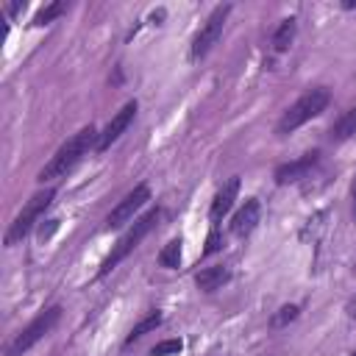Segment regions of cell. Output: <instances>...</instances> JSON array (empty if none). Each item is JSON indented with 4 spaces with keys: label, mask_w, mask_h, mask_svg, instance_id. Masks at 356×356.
<instances>
[{
    "label": "cell",
    "mask_w": 356,
    "mask_h": 356,
    "mask_svg": "<svg viewBox=\"0 0 356 356\" xmlns=\"http://www.w3.org/2000/svg\"><path fill=\"white\" fill-rule=\"evenodd\" d=\"M259 217H261V203H259L256 197H248V200L239 206V211L234 214V220H231L234 236H248V234L259 225Z\"/></svg>",
    "instance_id": "cell-11"
},
{
    "label": "cell",
    "mask_w": 356,
    "mask_h": 356,
    "mask_svg": "<svg viewBox=\"0 0 356 356\" xmlns=\"http://www.w3.org/2000/svg\"><path fill=\"white\" fill-rule=\"evenodd\" d=\"M295 31H298V19H295V17L281 19L278 28H275V33H273V50H275V53H284V50L292 44Z\"/></svg>",
    "instance_id": "cell-14"
},
{
    "label": "cell",
    "mask_w": 356,
    "mask_h": 356,
    "mask_svg": "<svg viewBox=\"0 0 356 356\" xmlns=\"http://www.w3.org/2000/svg\"><path fill=\"white\" fill-rule=\"evenodd\" d=\"M228 281H231V270L225 264H211V267H203L200 273H195V284L200 292H217Z\"/></svg>",
    "instance_id": "cell-12"
},
{
    "label": "cell",
    "mask_w": 356,
    "mask_h": 356,
    "mask_svg": "<svg viewBox=\"0 0 356 356\" xmlns=\"http://www.w3.org/2000/svg\"><path fill=\"white\" fill-rule=\"evenodd\" d=\"M353 134H356V106L348 108V111H342L339 120L331 125V139H334V142H345V139H350Z\"/></svg>",
    "instance_id": "cell-15"
},
{
    "label": "cell",
    "mask_w": 356,
    "mask_h": 356,
    "mask_svg": "<svg viewBox=\"0 0 356 356\" xmlns=\"http://www.w3.org/2000/svg\"><path fill=\"white\" fill-rule=\"evenodd\" d=\"M53 197H56V189L53 186H47V189H42V192H36L28 203H25V209L14 217V222L8 225V231H6V245L11 248V245H17V242H22L28 234H31V228L42 220V214L50 209V203H53Z\"/></svg>",
    "instance_id": "cell-4"
},
{
    "label": "cell",
    "mask_w": 356,
    "mask_h": 356,
    "mask_svg": "<svg viewBox=\"0 0 356 356\" xmlns=\"http://www.w3.org/2000/svg\"><path fill=\"white\" fill-rule=\"evenodd\" d=\"M328 103H331V92L323 89V86L303 92V95L281 114V120H278V125H275V134H278V136H286V134L298 131V128L306 125L309 120L320 117V114L328 108Z\"/></svg>",
    "instance_id": "cell-3"
},
{
    "label": "cell",
    "mask_w": 356,
    "mask_h": 356,
    "mask_svg": "<svg viewBox=\"0 0 356 356\" xmlns=\"http://www.w3.org/2000/svg\"><path fill=\"white\" fill-rule=\"evenodd\" d=\"M350 356H356V350H353V353H350Z\"/></svg>",
    "instance_id": "cell-25"
},
{
    "label": "cell",
    "mask_w": 356,
    "mask_h": 356,
    "mask_svg": "<svg viewBox=\"0 0 356 356\" xmlns=\"http://www.w3.org/2000/svg\"><path fill=\"white\" fill-rule=\"evenodd\" d=\"M350 314H353V317H356V309H353V312H350Z\"/></svg>",
    "instance_id": "cell-24"
},
{
    "label": "cell",
    "mask_w": 356,
    "mask_h": 356,
    "mask_svg": "<svg viewBox=\"0 0 356 356\" xmlns=\"http://www.w3.org/2000/svg\"><path fill=\"white\" fill-rule=\"evenodd\" d=\"M159 325H161V312H159V309H150V312H147V314H145V317L131 328V334L125 337V348H128V345H134L136 339H142L145 334L156 331Z\"/></svg>",
    "instance_id": "cell-13"
},
{
    "label": "cell",
    "mask_w": 356,
    "mask_h": 356,
    "mask_svg": "<svg viewBox=\"0 0 356 356\" xmlns=\"http://www.w3.org/2000/svg\"><path fill=\"white\" fill-rule=\"evenodd\" d=\"M150 200V186L147 184H136L111 211H108V217H106V231H111V228H122V225H128V222H134V217H136V211L145 206Z\"/></svg>",
    "instance_id": "cell-7"
},
{
    "label": "cell",
    "mask_w": 356,
    "mask_h": 356,
    "mask_svg": "<svg viewBox=\"0 0 356 356\" xmlns=\"http://www.w3.org/2000/svg\"><path fill=\"white\" fill-rule=\"evenodd\" d=\"M350 195H353V197H356V181H353V186H350Z\"/></svg>",
    "instance_id": "cell-22"
},
{
    "label": "cell",
    "mask_w": 356,
    "mask_h": 356,
    "mask_svg": "<svg viewBox=\"0 0 356 356\" xmlns=\"http://www.w3.org/2000/svg\"><path fill=\"white\" fill-rule=\"evenodd\" d=\"M228 14H231V6H228V3H222V6H217V8L206 17V22L200 25V31L192 36V47H189V58H192V61H200V58H203V56H206L217 42H220Z\"/></svg>",
    "instance_id": "cell-6"
},
{
    "label": "cell",
    "mask_w": 356,
    "mask_h": 356,
    "mask_svg": "<svg viewBox=\"0 0 356 356\" xmlns=\"http://www.w3.org/2000/svg\"><path fill=\"white\" fill-rule=\"evenodd\" d=\"M317 161H320V153L312 150V153H303V156L295 159V161H286V164L275 167V184L286 186V184H298V181L309 178V172L317 167Z\"/></svg>",
    "instance_id": "cell-9"
},
{
    "label": "cell",
    "mask_w": 356,
    "mask_h": 356,
    "mask_svg": "<svg viewBox=\"0 0 356 356\" xmlns=\"http://www.w3.org/2000/svg\"><path fill=\"white\" fill-rule=\"evenodd\" d=\"M222 248V236H220V228L217 225H211V231H209V236H206V248H203V256H211V253H217Z\"/></svg>",
    "instance_id": "cell-20"
},
{
    "label": "cell",
    "mask_w": 356,
    "mask_h": 356,
    "mask_svg": "<svg viewBox=\"0 0 356 356\" xmlns=\"http://www.w3.org/2000/svg\"><path fill=\"white\" fill-rule=\"evenodd\" d=\"M58 320H61V306H50V309H44V312H39V314L14 337V342L8 345L6 356H25L39 339H44V337L56 328Z\"/></svg>",
    "instance_id": "cell-5"
},
{
    "label": "cell",
    "mask_w": 356,
    "mask_h": 356,
    "mask_svg": "<svg viewBox=\"0 0 356 356\" xmlns=\"http://www.w3.org/2000/svg\"><path fill=\"white\" fill-rule=\"evenodd\" d=\"M97 136H100V131H97L95 125H83L78 134H72V136L50 156V161L39 170L36 181H39V184H50V181H58V178H64L67 172H72L89 150H97Z\"/></svg>",
    "instance_id": "cell-1"
},
{
    "label": "cell",
    "mask_w": 356,
    "mask_h": 356,
    "mask_svg": "<svg viewBox=\"0 0 356 356\" xmlns=\"http://www.w3.org/2000/svg\"><path fill=\"white\" fill-rule=\"evenodd\" d=\"M56 228H58V220H44V222H42V228H39V239H42V242H44V239H50Z\"/></svg>",
    "instance_id": "cell-21"
},
{
    "label": "cell",
    "mask_w": 356,
    "mask_h": 356,
    "mask_svg": "<svg viewBox=\"0 0 356 356\" xmlns=\"http://www.w3.org/2000/svg\"><path fill=\"white\" fill-rule=\"evenodd\" d=\"M136 108H139V103L136 100H128L108 122H106V128L100 131V136H97V153H103V150H108L125 131H128V125L134 122V117H136Z\"/></svg>",
    "instance_id": "cell-8"
},
{
    "label": "cell",
    "mask_w": 356,
    "mask_h": 356,
    "mask_svg": "<svg viewBox=\"0 0 356 356\" xmlns=\"http://www.w3.org/2000/svg\"><path fill=\"white\" fill-rule=\"evenodd\" d=\"M64 11H67V3H64V0L47 3V6H42V8L36 11V17H33V22H31V25H47V22L58 19V17L64 14Z\"/></svg>",
    "instance_id": "cell-17"
},
{
    "label": "cell",
    "mask_w": 356,
    "mask_h": 356,
    "mask_svg": "<svg viewBox=\"0 0 356 356\" xmlns=\"http://www.w3.org/2000/svg\"><path fill=\"white\" fill-rule=\"evenodd\" d=\"M298 312H300V309H298L295 303H286V306H281V309L270 317V325H273V328H284L286 323H292V320L298 317Z\"/></svg>",
    "instance_id": "cell-18"
},
{
    "label": "cell",
    "mask_w": 356,
    "mask_h": 356,
    "mask_svg": "<svg viewBox=\"0 0 356 356\" xmlns=\"http://www.w3.org/2000/svg\"><path fill=\"white\" fill-rule=\"evenodd\" d=\"M181 253H184V239H170L161 250H159V264L167 267V270H175L181 264Z\"/></svg>",
    "instance_id": "cell-16"
},
{
    "label": "cell",
    "mask_w": 356,
    "mask_h": 356,
    "mask_svg": "<svg viewBox=\"0 0 356 356\" xmlns=\"http://www.w3.org/2000/svg\"><path fill=\"white\" fill-rule=\"evenodd\" d=\"M159 217H161V209L159 206H153V209H147L142 217H136L131 225H128V231L117 239V245L111 248V253L103 259V264H100V270H97V278H103V275H108L122 259H128L136 248H139V242L156 228V222H159Z\"/></svg>",
    "instance_id": "cell-2"
},
{
    "label": "cell",
    "mask_w": 356,
    "mask_h": 356,
    "mask_svg": "<svg viewBox=\"0 0 356 356\" xmlns=\"http://www.w3.org/2000/svg\"><path fill=\"white\" fill-rule=\"evenodd\" d=\"M236 195H239V175H231V178L217 189V195H214V200H211V206H209V220H211V225H217V222L234 209Z\"/></svg>",
    "instance_id": "cell-10"
},
{
    "label": "cell",
    "mask_w": 356,
    "mask_h": 356,
    "mask_svg": "<svg viewBox=\"0 0 356 356\" xmlns=\"http://www.w3.org/2000/svg\"><path fill=\"white\" fill-rule=\"evenodd\" d=\"M181 350H184V342L181 339H164V342H159L150 350V356H172V353H181Z\"/></svg>",
    "instance_id": "cell-19"
},
{
    "label": "cell",
    "mask_w": 356,
    "mask_h": 356,
    "mask_svg": "<svg viewBox=\"0 0 356 356\" xmlns=\"http://www.w3.org/2000/svg\"><path fill=\"white\" fill-rule=\"evenodd\" d=\"M353 217H356V203H353Z\"/></svg>",
    "instance_id": "cell-23"
}]
</instances>
